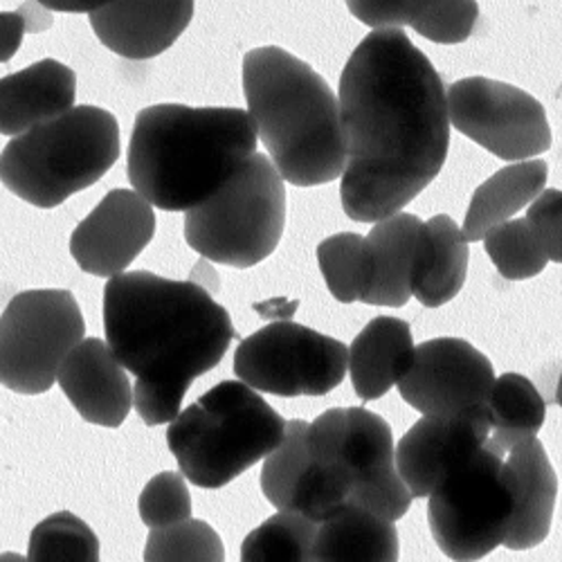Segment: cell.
<instances>
[{"label": "cell", "instance_id": "obj_22", "mask_svg": "<svg viewBox=\"0 0 562 562\" xmlns=\"http://www.w3.org/2000/svg\"><path fill=\"white\" fill-rule=\"evenodd\" d=\"M414 360L412 329L405 319L376 317L349 347L347 371L360 401H379L398 385Z\"/></svg>", "mask_w": 562, "mask_h": 562}, {"label": "cell", "instance_id": "obj_2", "mask_svg": "<svg viewBox=\"0 0 562 562\" xmlns=\"http://www.w3.org/2000/svg\"><path fill=\"white\" fill-rule=\"evenodd\" d=\"M104 331L135 376L133 407L149 428L171 424L187 390L223 360L234 338L227 311L210 291L145 270L109 279Z\"/></svg>", "mask_w": 562, "mask_h": 562}, {"label": "cell", "instance_id": "obj_27", "mask_svg": "<svg viewBox=\"0 0 562 562\" xmlns=\"http://www.w3.org/2000/svg\"><path fill=\"white\" fill-rule=\"evenodd\" d=\"M491 437L486 448L504 459L515 446L536 439L547 418V403L522 373H502L495 379L491 398Z\"/></svg>", "mask_w": 562, "mask_h": 562}, {"label": "cell", "instance_id": "obj_15", "mask_svg": "<svg viewBox=\"0 0 562 562\" xmlns=\"http://www.w3.org/2000/svg\"><path fill=\"white\" fill-rule=\"evenodd\" d=\"M156 234L154 207L131 190H113L72 232L70 255L95 277H117Z\"/></svg>", "mask_w": 562, "mask_h": 562}, {"label": "cell", "instance_id": "obj_31", "mask_svg": "<svg viewBox=\"0 0 562 562\" xmlns=\"http://www.w3.org/2000/svg\"><path fill=\"white\" fill-rule=\"evenodd\" d=\"M486 255L504 279L522 281L540 274L549 259L525 218L506 221L486 232Z\"/></svg>", "mask_w": 562, "mask_h": 562}, {"label": "cell", "instance_id": "obj_35", "mask_svg": "<svg viewBox=\"0 0 562 562\" xmlns=\"http://www.w3.org/2000/svg\"><path fill=\"white\" fill-rule=\"evenodd\" d=\"M27 25L21 12H0V64L10 61L19 53Z\"/></svg>", "mask_w": 562, "mask_h": 562}, {"label": "cell", "instance_id": "obj_3", "mask_svg": "<svg viewBox=\"0 0 562 562\" xmlns=\"http://www.w3.org/2000/svg\"><path fill=\"white\" fill-rule=\"evenodd\" d=\"M244 109L158 104L139 111L128 143V180L151 207L190 212L212 199L257 151Z\"/></svg>", "mask_w": 562, "mask_h": 562}, {"label": "cell", "instance_id": "obj_29", "mask_svg": "<svg viewBox=\"0 0 562 562\" xmlns=\"http://www.w3.org/2000/svg\"><path fill=\"white\" fill-rule=\"evenodd\" d=\"M317 525L297 513H277L250 531L241 562H311Z\"/></svg>", "mask_w": 562, "mask_h": 562}, {"label": "cell", "instance_id": "obj_37", "mask_svg": "<svg viewBox=\"0 0 562 562\" xmlns=\"http://www.w3.org/2000/svg\"><path fill=\"white\" fill-rule=\"evenodd\" d=\"M0 562H27V558L21 553L8 551V553H0Z\"/></svg>", "mask_w": 562, "mask_h": 562}, {"label": "cell", "instance_id": "obj_23", "mask_svg": "<svg viewBox=\"0 0 562 562\" xmlns=\"http://www.w3.org/2000/svg\"><path fill=\"white\" fill-rule=\"evenodd\" d=\"M398 551L394 522L347 502L317 522L311 562H398Z\"/></svg>", "mask_w": 562, "mask_h": 562}, {"label": "cell", "instance_id": "obj_7", "mask_svg": "<svg viewBox=\"0 0 562 562\" xmlns=\"http://www.w3.org/2000/svg\"><path fill=\"white\" fill-rule=\"evenodd\" d=\"M286 227V184L266 154L250 156L203 205L184 212V239L205 261L252 268Z\"/></svg>", "mask_w": 562, "mask_h": 562}, {"label": "cell", "instance_id": "obj_28", "mask_svg": "<svg viewBox=\"0 0 562 562\" xmlns=\"http://www.w3.org/2000/svg\"><path fill=\"white\" fill-rule=\"evenodd\" d=\"M317 261L326 289L342 302L353 304L364 297L371 284V250L364 237L353 232H340L317 246Z\"/></svg>", "mask_w": 562, "mask_h": 562}, {"label": "cell", "instance_id": "obj_4", "mask_svg": "<svg viewBox=\"0 0 562 562\" xmlns=\"http://www.w3.org/2000/svg\"><path fill=\"white\" fill-rule=\"evenodd\" d=\"M244 95L281 180L334 182L347 165L338 95L308 64L284 48H255L244 59Z\"/></svg>", "mask_w": 562, "mask_h": 562}, {"label": "cell", "instance_id": "obj_18", "mask_svg": "<svg viewBox=\"0 0 562 562\" xmlns=\"http://www.w3.org/2000/svg\"><path fill=\"white\" fill-rule=\"evenodd\" d=\"M194 16V3H104L90 25L109 50L143 61L169 50Z\"/></svg>", "mask_w": 562, "mask_h": 562}, {"label": "cell", "instance_id": "obj_33", "mask_svg": "<svg viewBox=\"0 0 562 562\" xmlns=\"http://www.w3.org/2000/svg\"><path fill=\"white\" fill-rule=\"evenodd\" d=\"M137 510L151 531L192 520V495L187 491L184 477L171 471L156 475L139 493Z\"/></svg>", "mask_w": 562, "mask_h": 562}, {"label": "cell", "instance_id": "obj_34", "mask_svg": "<svg viewBox=\"0 0 562 562\" xmlns=\"http://www.w3.org/2000/svg\"><path fill=\"white\" fill-rule=\"evenodd\" d=\"M536 234L549 261L562 263V194L560 190H544L531 205L525 218Z\"/></svg>", "mask_w": 562, "mask_h": 562}, {"label": "cell", "instance_id": "obj_30", "mask_svg": "<svg viewBox=\"0 0 562 562\" xmlns=\"http://www.w3.org/2000/svg\"><path fill=\"white\" fill-rule=\"evenodd\" d=\"M27 562H100V540L77 515L59 510L32 529Z\"/></svg>", "mask_w": 562, "mask_h": 562}, {"label": "cell", "instance_id": "obj_25", "mask_svg": "<svg viewBox=\"0 0 562 562\" xmlns=\"http://www.w3.org/2000/svg\"><path fill=\"white\" fill-rule=\"evenodd\" d=\"M349 12L373 30L414 27L435 43H461L473 34L480 5L475 0L461 3H387V0H351Z\"/></svg>", "mask_w": 562, "mask_h": 562}, {"label": "cell", "instance_id": "obj_14", "mask_svg": "<svg viewBox=\"0 0 562 562\" xmlns=\"http://www.w3.org/2000/svg\"><path fill=\"white\" fill-rule=\"evenodd\" d=\"M491 437L488 407L465 416H424L396 446V471L412 499L432 491L461 463L477 454Z\"/></svg>", "mask_w": 562, "mask_h": 562}, {"label": "cell", "instance_id": "obj_21", "mask_svg": "<svg viewBox=\"0 0 562 562\" xmlns=\"http://www.w3.org/2000/svg\"><path fill=\"white\" fill-rule=\"evenodd\" d=\"M504 463L515 495V520L504 547L513 551L533 549L547 540L553 522L558 497L555 471L538 439L515 446Z\"/></svg>", "mask_w": 562, "mask_h": 562}, {"label": "cell", "instance_id": "obj_20", "mask_svg": "<svg viewBox=\"0 0 562 562\" xmlns=\"http://www.w3.org/2000/svg\"><path fill=\"white\" fill-rule=\"evenodd\" d=\"M75 98L77 75L55 59L8 75L0 79V133L19 137L72 111Z\"/></svg>", "mask_w": 562, "mask_h": 562}, {"label": "cell", "instance_id": "obj_9", "mask_svg": "<svg viewBox=\"0 0 562 562\" xmlns=\"http://www.w3.org/2000/svg\"><path fill=\"white\" fill-rule=\"evenodd\" d=\"M428 499L432 538L454 562H477L493 553L515 520L510 473L486 446L441 480Z\"/></svg>", "mask_w": 562, "mask_h": 562}, {"label": "cell", "instance_id": "obj_10", "mask_svg": "<svg viewBox=\"0 0 562 562\" xmlns=\"http://www.w3.org/2000/svg\"><path fill=\"white\" fill-rule=\"evenodd\" d=\"M83 331L86 322L72 293H19L0 315V385L27 396L45 394Z\"/></svg>", "mask_w": 562, "mask_h": 562}, {"label": "cell", "instance_id": "obj_19", "mask_svg": "<svg viewBox=\"0 0 562 562\" xmlns=\"http://www.w3.org/2000/svg\"><path fill=\"white\" fill-rule=\"evenodd\" d=\"M371 250V284L362 304L401 308L412 297V281L426 250V223L414 214L398 212L379 221L367 234Z\"/></svg>", "mask_w": 562, "mask_h": 562}, {"label": "cell", "instance_id": "obj_13", "mask_svg": "<svg viewBox=\"0 0 562 562\" xmlns=\"http://www.w3.org/2000/svg\"><path fill=\"white\" fill-rule=\"evenodd\" d=\"M495 371L461 338H435L414 347V360L396 385L403 401L426 416H465L488 407Z\"/></svg>", "mask_w": 562, "mask_h": 562}, {"label": "cell", "instance_id": "obj_8", "mask_svg": "<svg viewBox=\"0 0 562 562\" xmlns=\"http://www.w3.org/2000/svg\"><path fill=\"white\" fill-rule=\"evenodd\" d=\"M308 450L349 493V502L387 522L401 520L412 495L396 471L387 420L364 407H334L308 424Z\"/></svg>", "mask_w": 562, "mask_h": 562}, {"label": "cell", "instance_id": "obj_24", "mask_svg": "<svg viewBox=\"0 0 562 562\" xmlns=\"http://www.w3.org/2000/svg\"><path fill=\"white\" fill-rule=\"evenodd\" d=\"M547 178L549 167L544 160L513 162L493 173L477 187L471 205H468L465 223L461 227L465 244L482 241L488 229L529 207L544 192Z\"/></svg>", "mask_w": 562, "mask_h": 562}, {"label": "cell", "instance_id": "obj_17", "mask_svg": "<svg viewBox=\"0 0 562 562\" xmlns=\"http://www.w3.org/2000/svg\"><path fill=\"white\" fill-rule=\"evenodd\" d=\"M57 383L88 424L120 428L133 407L128 373L100 338L81 340L66 356Z\"/></svg>", "mask_w": 562, "mask_h": 562}, {"label": "cell", "instance_id": "obj_12", "mask_svg": "<svg viewBox=\"0 0 562 562\" xmlns=\"http://www.w3.org/2000/svg\"><path fill=\"white\" fill-rule=\"evenodd\" d=\"M446 106L459 133L502 160H536L551 149L544 106L518 86L488 77L459 79L446 88Z\"/></svg>", "mask_w": 562, "mask_h": 562}, {"label": "cell", "instance_id": "obj_16", "mask_svg": "<svg viewBox=\"0 0 562 562\" xmlns=\"http://www.w3.org/2000/svg\"><path fill=\"white\" fill-rule=\"evenodd\" d=\"M261 491L279 513H297L315 525L349 502L347 488L311 454L304 420H289L284 439L263 459Z\"/></svg>", "mask_w": 562, "mask_h": 562}, {"label": "cell", "instance_id": "obj_1", "mask_svg": "<svg viewBox=\"0 0 562 562\" xmlns=\"http://www.w3.org/2000/svg\"><path fill=\"white\" fill-rule=\"evenodd\" d=\"M347 143L340 199L358 223L398 214L439 176L448 158L446 86L403 30H373L340 77Z\"/></svg>", "mask_w": 562, "mask_h": 562}, {"label": "cell", "instance_id": "obj_36", "mask_svg": "<svg viewBox=\"0 0 562 562\" xmlns=\"http://www.w3.org/2000/svg\"><path fill=\"white\" fill-rule=\"evenodd\" d=\"M38 5L43 10H55V12H88V14H92L104 3H38Z\"/></svg>", "mask_w": 562, "mask_h": 562}, {"label": "cell", "instance_id": "obj_26", "mask_svg": "<svg viewBox=\"0 0 562 562\" xmlns=\"http://www.w3.org/2000/svg\"><path fill=\"white\" fill-rule=\"evenodd\" d=\"M468 259L471 250L461 227L448 214L432 216L426 221V250L412 281V295L428 308L448 304L463 289Z\"/></svg>", "mask_w": 562, "mask_h": 562}, {"label": "cell", "instance_id": "obj_5", "mask_svg": "<svg viewBox=\"0 0 562 562\" xmlns=\"http://www.w3.org/2000/svg\"><path fill=\"white\" fill-rule=\"evenodd\" d=\"M286 420L241 381H223L182 409L167 446L187 482L223 488L266 459L284 439Z\"/></svg>", "mask_w": 562, "mask_h": 562}, {"label": "cell", "instance_id": "obj_11", "mask_svg": "<svg viewBox=\"0 0 562 562\" xmlns=\"http://www.w3.org/2000/svg\"><path fill=\"white\" fill-rule=\"evenodd\" d=\"M349 349L295 322H274L241 340L234 373L255 392L284 398L324 396L347 376Z\"/></svg>", "mask_w": 562, "mask_h": 562}, {"label": "cell", "instance_id": "obj_6", "mask_svg": "<svg viewBox=\"0 0 562 562\" xmlns=\"http://www.w3.org/2000/svg\"><path fill=\"white\" fill-rule=\"evenodd\" d=\"M117 158L115 115L100 106H75L12 137L0 154V182L25 203L50 210L95 184Z\"/></svg>", "mask_w": 562, "mask_h": 562}, {"label": "cell", "instance_id": "obj_32", "mask_svg": "<svg viewBox=\"0 0 562 562\" xmlns=\"http://www.w3.org/2000/svg\"><path fill=\"white\" fill-rule=\"evenodd\" d=\"M145 562H225L221 536L203 520H187L149 533Z\"/></svg>", "mask_w": 562, "mask_h": 562}]
</instances>
